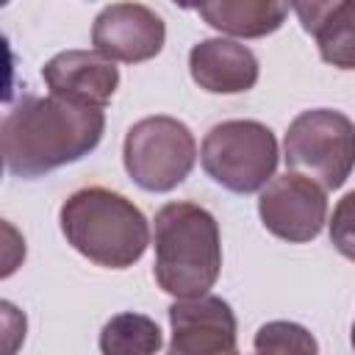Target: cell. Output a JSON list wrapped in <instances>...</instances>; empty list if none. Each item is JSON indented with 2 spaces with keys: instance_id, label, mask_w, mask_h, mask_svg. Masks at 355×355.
I'll use <instances>...</instances> for the list:
<instances>
[{
  "instance_id": "6da1fadb",
  "label": "cell",
  "mask_w": 355,
  "mask_h": 355,
  "mask_svg": "<svg viewBox=\"0 0 355 355\" xmlns=\"http://www.w3.org/2000/svg\"><path fill=\"white\" fill-rule=\"evenodd\" d=\"M105 133L103 108L25 94L0 122L3 164L17 178H42L86 158Z\"/></svg>"
},
{
  "instance_id": "7a4b0ae2",
  "label": "cell",
  "mask_w": 355,
  "mask_h": 355,
  "mask_svg": "<svg viewBox=\"0 0 355 355\" xmlns=\"http://www.w3.org/2000/svg\"><path fill=\"white\" fill-rule=\"evenodd\" d=\"M153 277L175 300L205 297L222 272V236L216 216L191 202L175 200L158 208L153 225Z\"/></svg>"
},
{
  "instance_id": "3957f363",
  "label": "cell",
  "mask_w": 355,
  "mask_h": 355,
  "mask_svg": "<svg viewBox=\"0 0 355 355\" xmlns=\"http://www.w3.org/2000/svg\"><path fill=\"white\" fill-rule=\"evenodd\" d=\"M67 244L105 269H130L150 244V222L141 208L105 186L72 191L58 211Z\"/></svg>"
},
{
  "instance_id": "277c9868",
  "label": "cell",
  "mask_w": 355,
  "mask_h": 355,
  "mask_svg": "<svg viewBox=\"0 0 355 355\" xmlns=\"http://www.w3.org/2000/svg\"><path fill=\"white\" fill-rule=\"evenodd\" d=\"M277 161V139L258 119H225L205 133L200 147L205 175L233 194L261 191L275 178Z\"/></svg>"
},
{
  "instance_id": "5b68a950",
  "label": "cell",
  "mask_w": 355,
  "mask_h": 355,
  "mask_svg": "<svg viewBox=\"0 0 355 355\" xmlns=\"http://www.w3.org/2000/svg\"><path fill=\"white\" fill-rule=\"evenodd\" d=\"M283 158L291 172L324 191L341 189L355 169V122L336 108L300 111L286 130Z\"/></svg>"
},
{
  "instance_id": "8992f818",
  "label": "cell",
  "mask_w": 355,
  "mask_h": 355,
  "mask_svg": "<svg viewBox=\"0 0 355 355\" xmlns=\"http://www.w3.org/2000/svg\"><path fill=\"white\" fill-rule=\"evenodd\" d=\"M122 164L139 189L164 194L191 175L197 164V139L178 116L153 114L128 128Z\"/></svg>"
},
{
  "instance_id": "52a82bcc",
  "label": "cell",
  "mask_w": 355,
  "mask_h": 355,
  "mask_svg": "<svg viewBox=\"0 0 355 355\" xmlns=\"http://www.w3.org/2000/svg\"><path fill=\"white\" fill-rule=\"evenodd\" d=\"M258 216L272 236L288 244H308L327 222V194L297 172L275 175L258 191Z\"/></svg>"
},
{
  "instance_id": "ba28073f",
  "label": "cell",
  "mask_w": 355,
  "mask_h": 355,
  "mask_svg": "<svg viewBox=\"0 0 355 355\" xmlns=\"http://www.w3.org/2000/svg\"><path fill=\"white\" fill-rule=\"evenodd\" d=\"M172 338L166 355H239L236 313L227 300L205 294L169 305Z\"/></svg>"
},
{
  "instance_id": "9c48e42d",
  "label": "cell",
  "mask_w": 355,
  "mask_h": 355,
  "mask_svg": "<svg viewBox=\"0 0 355 355\" xmlns=\"http://www.w3.org/2000/svg\"><path fill=\"white\" fill-rule=\"evenodd\" d=\"M164 19L144 3H111L92 22V44L111 61H150L164 50Z\"/></svg>"
},
{
  "instance_id": "30bf717a",
  "label": "cell",
  "mask_w": 355,
  "mask_h": 355,
  "mask_svg": "<svg viewBox=\"0 0 355 355\" xmlns=\"http://www.w3.org/2000/svg\"><path fill=\"white\" fill-rule=\"evenodd\" d=\"M42 78L53 97L75 105L105 108L119 89V67L97 50H64L44 67Z\"/></svg>"
},
{
  "instance_id": "8fae6325",
  "label": "cell",
  "mask_w": 355,
  "mask_h": 355,
  "mask_svg": "<svg viewBox=\"0 0 355 355\" xmlns=\"http://www.w3.org/2000/svg\"><path fill=\"white\" fill-rule=\"evenodd\" d=\"M191 80L208 94H241L258 83L261 64L255 53L227 36L200 39L189 50Z\"/></svg>"
},
{
  "instance_id": "7c38bea8",
  "label": "cell",
  "mask_w": 355,
  "mask_h": 355,
  "mask_svg": "<svg viewBox=\"0 0 355 355\" xmlns=\"http://www.w3.org/2000/svg\"><path fill=\"white\" fill-rule=\"evenodd\" d=\"M302 31L316 42L324 64L355 69V0H311L291 3Z\"/></svg>"
},
{
  "instance_id": "4fadbf2b",
  "label": "cell",
  "mask_w": 355,
  "mask_h": 355,
  "mask_svg": "<svg viewBox=\"0 0 355 355\" xmlns=\"http://www.w3.org/2000/svg\"><path fill=\"white\" fill-rule=\"evenodd\" d=\"M194 11L205 19V25L225 36L261 39L275 33L286 22L291 6L272 0H211L200 3Z\"/></svg>"
},
{
  "instance_id": "5bb4252c",
  "label": "cell",
  "mask_w": 355,
  "mask_h": 355,
  "mask_svg": "<svg viewBox=\"0 0 355 355\" xmlns=\"http://www.w3.org/2000/svg\"><path fill=\"white\" fill-rule=\"evenodd\" d=\"M97 344L100 355H158L164 336L147 313L122 311L103 324Z\"/></svg>"
},
{
  "instance_id": "9a60e30c",
  "label": "cell",
  "mask_w": 355,
  "mask_h": 355,
  "mask_svg": "<svg viewBox=\"0 0 355 355\" xmlns=\"http://www.w3.org/2000/svg\"><path fill=\"white\" fill-rule=\"evenodd\" d=\"M255 355H319V341L316 336L288 319H272L258 327L252 338Z\"/></svg>"
},
{
  "instance_id": "2e32d148",
  "label": "cell",
  "mask_w": 355,
  "mask_h": 355,
  "mask_svg": "<svg viewBox=\"0 0 355 355\" xmlns=\"http://www.w3.org/2000/svg\"><path fill=\"white\" fill-rule=\"evenodd\" d=\"M327 233H330V244L347 261H355V189L336 202L333 216L327 222Z\"/></svg>"
},
{
  "instance_id": "e0dca14e",
  "label": "cell",
  "mask_w": 355,
  "mask_h": 355,
  "mask_svg": "<svg viewBox=\"0 0 355 355\" xmlns=\"http://www.w3.org/2000/svg\"><path fill=\"white\" fill-rule=\"evenodd\" d=\"M349 344H352V349H355V322H352V333H349Z\"/></svg>"
}]
</instances>
